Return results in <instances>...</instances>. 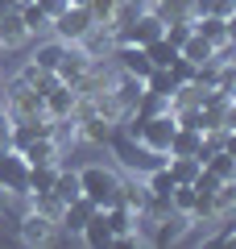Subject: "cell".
<instances>
[{
    "label": "cell",
    "instance_id": "f1b7e54d",
    "mask_svg": "<svg viewBox=\"0 0 236 249\" xmlns=\"http://www.w3.org/2000/svg\"><path fill=\"white\" fill-rule=\"evenodd\" d=\"M62 50H67V42H58V37H54V42H42V46L34 50V58H29V62H37V67L54 71V67H58V58H62Z\"/></svg>",
    "mask_w": 236,
    "mask_h": 249
},
{
    "label": "cell",
    "instance_id": "4dcf8cb0",
    "mask_svg": "<svg viewBox=\"0 0 236 249\" xmlns=\"http://www.w3.org/2000/svg\"><path fill=\"white\" fill-rule=\"evenodd\" d=\"M54 175H58V162H46V166H29V196L34 191H50Z\"/></svg>",
    "mask_w": 236,
    "mask_h": 249
},
{
    "label": "cell",
    "instance_id": "30bf717a",
    "mask_svg": "<svg viewBox=\"0 0 236 249\" xmlns=\"http://www.w3.org/2000/svg\"><path fill=\"white\" fill-rule=\"evenodd\" d=\"M75 46L87 54V58H108V54H112V46H116V34H112L108 25H91Z\"/></svg>",
    "mask_w": 236,
    "mask_h": 249
},
{
    "label": "cell",
    "instance_id": "1f68e13d",
    "mask_svg": "<svg viewBox=\"0 0 236 249\" xmlns=\"http://www.w3.org/2000/svg\"><path fill=\"white\" fill-rule=\"evenodd\" d=\"M153 13L162 17V25H166V21L191 17V4H186V0H153Z\"/></svg>",
    "mask_w": 236,
    "mask_h": 249
},
{
    "label": "cell",
    "instance_id": "5b68a950",
    "mask_svg": "<svg viewBox=\"0 0 236 249\" xmlns=\"http://www.w3.org/2000/svg\"><path fill=\"white\" fill-rule=\"evenodd\" d=\"M4 108H9V121H21V116H46V100L37 96L34 88H25L21 79H13V83H9Z\"/></svg>",
    "mask_w": 236,
    "mask_h": 249
},
{
    "label": "cell",
    "instance_id": "5bb4252c",
    "mask_svg": "<svg viewBox=\"0 0 236 249\" xmlns=\"http://www.w3.org/2000/svg\"><path fill=\"white\" fill-rule=\"evenodd\" d=\"M186 216L183 212H166V216H157L153 220V245H174V241H183V232H186ZM149 229V224H145Z\"/></svg>",
    "mask_w": 236,
    "mask_h": 249
},
{
    "label": "cell",
    "instance_id": "8d00e7d4",
    "mask_svg": "<svg viewBox=\"0 0 236 249\" xmlns=\"http://www.w3.org/2000/svg\"><path fill=\"white\" fill-rule=\"evenodd\" d=\"M17 4H21V0H0V13H13Z\"/></svg>",
    "mask_w": 236,
    "mask_h": 249
},
{
    "label": "cell",
    "instance_id": "e0dca14e",
    "mask_svg": "<svg viewBox=\"0 0 236 249\" xmlns=\"http://www.w3.org/2000/svg\"><path fill=\"white\" fill-rule=\"evenodd\" d=\"M17 79L25 83V88H34V91H37V96H42V100H46V96H50V91H54V88H58V83H62V79H58V75H54V71H46V67H37V62H25V67H21V75H17Z\"/></svg>",
    "mask_w": 236,
    "mask_h": 249
},
{
    "label": "cell",
    "instance_id": "8992f818",
    "mask_svg": "<svg viewBox=\"0 0 236 249\" xmlns=\"http://www.w3.org/2000/svg\"><path fill=\"white\" fill-rule=\"evenodd\" d=\"M116 158H120V166H129V170H137V175H145V170L162 166V162H166V154H153V150H145L141 142L124 137V142H116Z\"/></svg>",
    "mask_w": 236,
    "mask_h": 249
},
{
    "label": "cell",
    "instance_id": "e575fe53",
    "mask_svg": "<svg viewBox=\"0 0 236 249\" xmlns=\"http://www.w3.org/2000/svg\"><path fill=\"white\" fill-rule=\"evenodd\" d=\"M211 13H216V17H224V21H232V13H236V0H211Z\"/></svg>",
    "mask_w": 236,
    "mask_h": 249
},
{
    "label": "cell",
    "instance_id": "6da1fadb",
    "mask_svg": "<svg viewBox=\"0 0 236 249\" xmlns=\"http://www.w3.org/2000/svg\"><path fill=\"white\" fill-rule=\"evenodd\" d=\"M79 196H87L96 208H112L120 199V170L104 162H87L79 170Z\"/></svg>",
    "mask_w": 236,
    "mask_h": 249
},
{
    "label": "cell",
    "instance_id": "603a6c76",
    "mask_svg": "<svg viewBox=\"0 0 236 249\" xmlns=\"http://www.w3.org/2000/svg\"><path fill=\"white\" fill-rule=\"evenodd\" d=\"M50 142L58 145V150L75 145L79 142V121L75 116H50Z\"/></svg>",
    "mask_w": 236,
    "mask_h": 249
},
{
    "label": "cell",
    "instance_id": "d590c367",
    "mask_svg": "<svg viewBox=\"0 0 236 249\" xmlns=\"http://www.w3.org/2000/svg\"><path fill=\"white\" fill-rule=\"evenodd\" d=\"M4 150H13V145H9V121H0V154H4Z\"/></svg>",
    "mask_w": 236,
    "mask_h": 249
},
{
    "label": "cell",
    "instance_id": "ba28073f",
    "mask_svg": "<svg viewBox=\"0 0 236 249\" xmlns=\"http://www.w3.org/2000/svg\"><path fill=\"white\" fill-rule=\"evenodd\" d=\"M54 232H58V220H50V216L34 212V208L21 216V241H25V245H50Z\"/></svg>",
    "mask_w": 236,
    "mask_h": 249
},
{
    "label": "cell",
    "instance_id": "7a4b0ae2",
    "mask_svg": "<svg viewBox=\"0 0 236 249\" xmlns=\"http://www.w3.org/2000/svg\"><path fill=\"white\" fill-rule=\"evenodd\" d=\"M174 129H178V121H174V112H153V116H141V124H137V137L133 142H141L145 150H153V154H166L170 150V137H174Z\"/></svg>",
    "mask_w": 236,
    "mask_h": 249
},
{
    "label": "cell",
    "instance_id": "9c48e42d",
    "mask_svg": "<svg viewBox=\"0 0 236 249\" xmlns=\"http://www.w3.org/2000/svg\"><path fill=\"white\" fill-rule=\"evenodd\" d=\"M191 25H195V34H199V37H207L211 46H228V42H232V21L216 17V13H203V17H191Z\"/></svg>",
    "mask_w": 236,
    "mask_h": 249
},
{
    "label": "cell",
    "instance_id": "d6a6232c",
    "mask_svg": "<svg viewBox=\"0 0 236 249\" xmlns=\"http://www.w3.org/2000/svg\"><path fill=\"white\" fill-rule=\"evenodd\" d=\"M145 54H149V62H153V67H170V62L178 58V50L166 42V37H153V42L145 46Z\"/></svg>",
    "mask_w": 236,
    "mask_h": 249
},
{
    "label": "cell",
    "instance_id": "484cf974",
    "mask_svg": "<svg viewBox=\"0 0 236 249\" xmlns=\"http://www.w3.org/2000/svg\"><path fill=\"white\" fill-rule=\"evenodd\" d=\"M116 204H124V208H133V212H145L149 208V191H145V183H124L120 178V199H116Z\"/></svg>",
    "mask_w": 236,
    "mask_h": 249
},
{
    "label": "cell",
    "instance_id": "9a60e30c",
    "mask_svg": "<svg viewBox=\"0 0 236 249\" xmlns=\"http://www.w3.org/2000/svg\"><path fill=\"white\" fill-rule=\"evenodd\" d=\"M199 150H203V133H199V129H186V124H178L174 137H170L166 158H199Z\"/></svg>",
    "mask_w": 236,
    "mask_h": 249
},
{
    "label": "cell",
    "instance_id": "ac0fdd59",
    "mask_svg": "<svg viewBox=\"0 0 236 249\" xmlns=\"http://www.w3.org/2000/svg\"><path fill=\"white\" fill-rule=\"evenodd\" d=\"M91 212H96V204H91L87 196H75V199H70L67 208H62L58 224H62V229H70V232H79V229H83V224L91 220Z\"/></svg>",
    "mask_w": 236,
    "mask_h": 249
},
{
    "label": "cell",
    "instance_id": "f546056e",
    "mask_svg": "<svg viewBox=\"0 0 236 249\" xmlns=\"http://www.w3.org/2000/svg\"><path fill=\"white\" fill-rule=\"evenodd\" d=\"M166 166H170V175H174V183H195V175L203 170V162L199 158H166Z\"/></svg>",
    "mask_w": 236,
    "mask_h": 249
},
{
    "label": "cell",
    "instance_id": "836d02e7",
    "mask_svg": "<svg viewBox=\"0 0 236 249\" xmlns=\"http://www.w3.org/2000/svg\"><path fill=\"white\" fill-rule=\"evenodd\" d=\"M34 4H37V9H42L46 17L54 21V17H58V13H62V9H67V4H70V0H34Z\"/></svg>",
    "mask_w": 236,
    "mask_h": 249
},
{
    "label": "cell",
    "instance_id": "7402d4cb",
    "mask_svg": "<svg viewBox=\"0 0 236 249\" xmlns=\"http://www.w3.org/2000/svg\"><path fill=\"white\" fill-rule=\"evenodd\" d=\"M178 54H183L186 62H195V67H203V62H216V46L207 42V37H199V34H191L183 46H178Z\"/></svg>",
    "mask_w": 236,
    "mask_h": 249
},
{
    "label": "cell",
    "instance_id": "ffe728a7",
    "mask_svg": "<svg viewBox=\"0 0 236 249\" xmlns=\"http://www.w3.org/2000/svg\"><path fill=\"white\" fill-rule=\"evenodd\" d=\"M75 104H79V91L58 83V88L46 96V116H75Z\"/></svg>",
    "mask_w": 236,
    "mask_h": 249
},
{
    "label": "cell",
    "instance_id": "cb8c5ba5",
    "mask_svg": "<svg viewBox=\"0 0 236 249\" xmlns=\"http://www.w3.org/2000/svg\"><path fill=\"white\" fill-rule=\"evenodd\" d=\"M58 145L50 142V137H37V142H29L25 150H21V158L29 162V166H46V162H58Z\"/></svg>",
    "mask_w": 236,
    "mask_h": 249
},
{
    "label": "cell",
    "instance_id": "4fadbf2b",
    "mask_svg": "<svg viewBox=\"0 0 236 249\" xmlns=\"http://www.w3.org/2000/svg\"><path fill=\"white\" fill-rule=\"evenodd\" d=\"M79 237H83V245H87V249H108V245H112V224H108L104 208L91 212V220L79 229Z\"/></svg>",
    "mask_w": 236,
    "mask_h": 249
},
{
    "label": "cell",
    "instance_id": "3957f363",
    "mask_svg": "<svg viewBox=\"0 0 236 249\" xmlns=\"http://www.w3.org/2000/svg\"><path fill=\"white\" fill-rule=\"evenodd\" d=\"M0 187H4L9 199H25L29 196V162L21 158L17 150L0 154Z\"/></svg>",
    "mask_w": 236,
    "mask_h": 249
},
{
    "label": "cell",
    "instance_id": "44dd1931",
    "mask_svg": "<svg viewBox=\"0 0 236 249\" xmlns=\"http://www.w3.org/2000/svg\"><path fill=\"white\" fill-rule=\"evenodd\" d=\"M203 170H211L219 183H232V178H236V150H216V154H207V158H203Z\"/></svg>",
    "mask_w": 236,
    "mask_h": 249
},
{
    "label": "cell",
    "instance_id": "277c9868",
    "mask_svg": "<svg viewBox=\"0 0 236 249\" xmlns=\"http://www.w3.org/2000/svg\"><path fill=\"white\" fill-rule=\"evenodd\" d=\"M91 25H96V21H91V13L83 9V4H67V9L50 21V34L58 37V42H70V46H75Z\"/></svg>",
    "mask_w": 236,
    "mask_h": 249
},
{
    "label": "cell",
    "instance_id": "83f0119b",
    "mask_svg": "<svg viewBox=\"0 0 236 249\" xmlns=\"http://www.w3.org/2000/svg\"><path fill=\"white\" fill-rule=\"evenodd\" d=\"M50 191L62 199V204H70V199L79 196V170H62V166H58V175H54V187H50Z\"/></svg>",
    "mask_w": 236,
    "mask_h": 249
},
{
    "label": "cell",
    "instance_id": "52a82bcc",
    "mask_svg": "<svg viewBox=\"0 0 236 249\" xmlns=\"http://www.w3.org/2000/svg\"><path fill=\"white\" fill-rule=\"evenodd\" d=\"M87 71H91V58L79 50V46L67 42V50H62V58H58V67H54V75H58L67 88H79V79H83Z\"/></svg>",
    "mask_w": 236,
    "mask_h": 249
},
{
    "label": "cell",
    "instance_id": "d6986e66",
    "mask_svg": "<svg viewBox=\"0 0 236 249\" xmlns=\"http://www.w3.org/2000/svg\"><path fill=\"white\" fill-rule=\"evenodd\" d=\"M104 216H108V224H112V237H129V232H141V216L133 212V208H124V204L104 208Z\"/></svg>",
    "mask_w": 236,
    "mask_h": 249
},
{
    "label": "cell",
    "instance_id": "7c38bea8",
    "mask_svg": "<svg viewBox=\"0 0 236 249\" xmlns=\"http://www.w3.org/2000/svg\"><path fill=\"white\" fill-rule=\"evenodd\" d=\"M108 91L116 96V104L124 108V116L137 108V100H141V91H145V83L141 79H133V75H124V71H116L112 75V83H108Z\"/></svg>",
    "mask_w": 236,
    "mask_h": 249
},
{
    "label": "cell",
    "instance_id": "74e56055",
    "mask_svg": "<svg viewBox=\"0 0 236 249\" xmlns=\"http://www.w3.org/2000/svg\"><path fill=\"white\" fill-rule=\"evenodd\" d=\"M0 121H9V108H4V100H0Z\"/></svg>",
    "mask_w": 236,
    "mask_h": 249
},
{
    "label": "cell",
    "instance_id": "f35d334b",
    "mask_svg": "<svg viewBox=\"0 0 236 249\" xmlns=\"http://www.w3.org/2000/svg\"><path fill=\"white\" fill-rule=\"evenodd\" d=\"M4 204H9V196H4V187H0V208H4Z\"/></svg>",
    "mask_w": 236,
    "mask_h": 249
},
{
    "label": "cell",
    "instance_id": "2e32d148",
    "mask_svg": "<svg viewBox=\"0 0 236 249\" xmlns=\"http://www.w3.org/2000/svg\"><path fill=\"white\" fill-rule=\"evenodd\" d=\"M29 42V29L21 21V13H0V50H17V46Z\"/></svg>",
    "mask_w": 236,
    "mask_h": 249
},
{
    "label": "cell",
    "instance_id": "4316f807",
    "mask_svg": "<svg viewBox=\"0 0 236 249\" xmlns=\"http://www.w3.org/2000/svg\"><path fill=\"white\" fill-rule=\"evenodd\" d=\"M25 199H29V208H34V212L50 216V220H58V216H62V208H67L58 196H54V191H34V196H25Z\"/></svg>",
    "mask_w": 236,
    "mask_h": 249
},
{
    "label": "cell",
    "instance_id": "d4e9b609",
    "mask_svg": "<svg viewBox=\"0 0 236 249\" xmlns=\"http://www.w3.org/2000/svg\"><path fill=\"white\" fill-rule=\"evenodd\" d=\"M17 13H21V21H25L29 37H37V34H50V17H46V13L37 9L34 0H21V4H17Z\"/></svg>",
    "mask_w": 236,
    "mask_h": 249
},
{
    "label": "cell",
    "instance_id": "8fae6325",
    "mask_svg": "<svg viewBox=\"0 0 236 249\" xmlns=\"http://www.w3.org/2000/svg\"><path fill=\"white\" fill-rule=\"evenodd\" d=\"M75 121H79V142H87V145H108L112 142V129H116L112 121H104V116H96V112H83V116H75Z\"/></svg>",
    "mask_w": 236,
    "mask_h": 249
}]
</instances>
